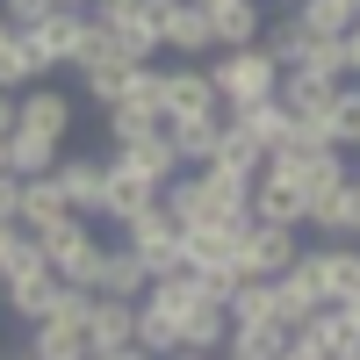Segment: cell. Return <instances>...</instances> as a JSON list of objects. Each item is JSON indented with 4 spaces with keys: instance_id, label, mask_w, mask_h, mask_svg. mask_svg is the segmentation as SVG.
I'll return each mask as SVG.
<instances>
[{
    "instance_id": "cell-1",
    "label": "cell",
    "mask_w": 360,
    "mask_h": 360,
    "mask_svg": "<svg viewBox=\"0 0 360 360\" xmlns=\"http://www.w3.org/2000/svg\"><path fill=\"white\" fill-rule=\"evenodd\" d=\"M202 72H209V86H217V101H224V108H245V101H266V94H274V86H281V65H274V58H266L259 44L202 58Z\"/></svg>"
},
{
    "instance_id": "cell-2",
    "label": "cell",
    "mask_w": 360,
    "mask_h": 360,
    "mask_svg": "<svg viewBox=\"0 0 360 360\" xmlns=\"http://www.w3.org/2000/svg\"><path fill=\"white\" fill-rule=\"evenodd\" d=\"M37 245H44V259H51V274L58 281H72V288H94V274H101V231H94V217H58L51 231H37Z\"/></svg>"
},
{
    "instance_id": "cell-3",
    "label": "cell",
    "mask_w": 360,
    "mask_h": 360,
    "mask_svg": "<svg viewBox=\"0 0 360 360\" xmlns=\"http://www.w3.org/2000/svg\"><path fill=\"white\" fill-rule=\"evenodd\" d=\"M245 224H252V217H209V224H188V231H180V266H195V274L231 266L238 245H245Z\"/></svg>"
},
{
    "instance_id": "cell-4",
    "label": "cell",
    "mask_w": 360,
    "mask_h": 360,
    "mask_svg": "<svg viewBox=\"0 0 360 360\" xmlns=\"http://www.w3.org/2000/svg\"><path fill=\"white\" fill-rule=\"evenodd\" d=\"M79 37H86V15L79 8H51L37 29H22V44H29V58H37V79H51L58 65H72V51H79Z\"/></svg>"
},
{
    "instance_id": "cell-5",
    "label": "cell",
    "mask_w": 360,
    "mask_h": 360,
    "mask_svg": "<svg viewBox=\"0 0 360 360\" xmlns=\"http://www.w3.org/2000/svg\"><path fill=\"white\" fill-rule=\"evenodd\" d=\"M303 252V224H245V245H238V266H245V274H259V281H274L281 266Z\"/></svg>"
},
{
    "instance_id": "cell-6",
    "label": "cell",
    "mask_w": 360,
    "mask_h": 360,
    "mask_svg": "<svg viewBox=\"0 0 360 360\" xmlns=\"http://www.w3.org/2000/svg\"><path fill=\"white\" fill-rule=\"evenodd\" d=\"M159 51L188 58V65L217 58V37H209V15L195 8V0H159Z\"/></svg>"
},
{
    "instance_id": "cell-7",
    "label": "cell",
    "mask_w": 360,
    "mask_h": 360,
    "mask_svg": "<svg viewBox=\"0 0 360 360\" xmlns=\"http://www.w3.org/2000/svg\"><path fill=\"white\" fill-rule=\"evenodd\" d=\"M303 231H317L324 245H360V195H353V180H339V188H317V195H310Z\"/></svg>"
},
{
    "instance_id": "cell-8",
    "label": "cell",
    "mask_w": 360,
    "mask_h": 360,
    "mask_svg": "<svg viewBox=\"0 0 360 360\" xmlns=\"http://www.w3.org/2000/svg\"><path fill=\"white\" fill-rule=\"evenodd\" d=\"M15 130H29V137H51V144H65V130H72V94H58L51 79L22 86V94H15Z\"/></svg>"
},
{
    "instance_id": "cell-9",
    "label": "cell",
    "mask_w": 360,
    "mask_h": 360,
    "mask_svg": "<svg viewBox=\"0 0 360 360\" xmlns=\"http://www.w3.org/2000/svg\"><path fill=\"white\" fill-rule=\"evenodd\" d=\"M266 288H274V324H281V332H303V324L324 310V295H317V274L303 266V252H295V259H288V266H281V274L266 281Z\"/></svg>"
},
{
    "instance_id": "cell-10",
    "label": "cell",
    "mask_w": 360,
    "mask_h": 360,
    "mask_svg": "<svg viewBox=\"0 0 360 360\" xmlns=\"http://www.w3.org/2000/svg\"><path fill=\"white\" fill-rule=\"evenodd\" d=\"M123 245L144 259V274H159V266H180V224L152 202L144 217H130V224H123Z\"/></svg>"
},
{
    "instance_id": "cell-11",
    "label": "cell",
    "mask_w": 360,
    "mask_h": 360,
    "mask_svg": "<svg viewBox=\"0 0 360 360\" xmlns=\"http://www.w3.org/2000/svg\"><path fill=\"white\" fill-rule=\"evenodd\" d=\"M303 266L317 274L324 303H353V295H360V245H310Z\"/></svg>"
},
{
    "instance_id": "cell-12",
    "label": "cell",
    "mask_w": 360,
    "mask_h": 360,
    "mask_svg": "<svg viewBox=\"0 0 360 360\" xmlns=\"http://www.w3.org/2000/svg\"><path fill=\"white\" fill-rule=\"evenodd\" d=\"M152 202H159V188H152V180H144V173H130L123 159H108V173H101V217H108L115 231H123L130 217H144Z\"/></svg>"
},
{
    "instance_id": "cell-13",
    "label": "cell",
    "mask_w": 360,
    "mask_h": 360,
    "mask_svg": "<svg viewBox=\"0 0 360 360\" xmlns=\"http://www.w3.org/2000/svg\"><path fill=\"white\" fill-rule=\"evenodd\" d=\"M79 324H86V346L94 353H115V346L137 339V303H123V295H86Z\"/></svg>"
},
{
    "instance_id": "cell-14",
    "label": "cell",
    "mask_w": 360,
    "mask_h": 360,
    "mask_svg": "<svg viewBox=\"0 0 360 360\" xmlns=\"http://www.w3.org/2000/svg\"><path fill=\"white\" fill-rule=\"evenodd\" d=\"M224 123H231V130H245L259 152H281V144H295V115L281 108V94L245 101V108H224Z\"/></svg>"
},
{
    "instance_id": "cell-15",
    "label": "cell",
    "mask_w": 360,
    "mask_h": 360,
    "mask_svg": "<svg viewBox=\"0 0 360 360\" xmlns=\"http://www.w3.org/2000/svg\"><path fill=\"white\" fill-rule=\"evenodd\" d=\"M101 173H108V159H65L58 152V166H51V180H58V195H65V209L72 217H101Z\"/></svg>"
},
{
    "instance_id": "cell-16",
    "label": "cell",
    "mask_w": 360,
    "mask_h": 360,
    "mask_svg": "<svg viewBox=\"0 0 360 360\" xmlns=\"http://www.w3.org/2000/svg\"><path fill=\"white\" fill-rule=\"evenodd\" d=\"M159 108H166V123H180V115H217L224 101H217L202 65H166V101Z\"/></svg>"
},
{
    "instance_id": "cell-17",
    "label": "cell",
    "mask_w": 360,
    "mask_h": 360,
    "mask_svg": "<svg viewBox=\"0 0 360 360\" xmlns=\"http://www.w3.org/2000/svg\"><path fill=\"white\" fill-rule=\"evenodd\" d=\"M303 209H310V195L295 188L288 173L259 166V180H252V217H259V224H303Z\"/></svg>"
},
{
    "instance_id": "cell-18",
    "label": "cell",
    "mask_w": 360,
    "mask_h": 360,
    "mask_svg": "<svg viewBox=\"0 0 360 360\" xmlns=\"http://www.w3.org/2000/svg\"><path fill=\"white\" fill-rule=\"evenodd\" d=\"M115 159H123L130 173H144L152 188H166L173 173H188V166H180V152H173V137H166V123H159L152 137H137V144H115Z\"/></svg>"
},
{
    "instance_id": "cell-19",
    "label": "cell",
    "mask_w": 360,
    "mask_h": 360,
    "mask_svg": "<svg viewBox=\"0 0 360 360\" xmlns=\"http://www.w3.org/2000/svg\"><path fill=\"white\" fill-rule=\"evenodd\" d=\"M166 137H173L180 166H209L217 159V137H224V108L217 115H180V123H166Z\"/></svg>"
},
{
    "instance_id": "cell-20",
    "label": "cell",
    "mask_w": 360,
    "mask_h": 360,
    "mask_svg": "<svg viewBox=\"0 0 360 360\" xmlns=\"http://www.w3.org/2000/svg\"><path fill=\"white\" fill-rule=\"evenodd\" d=\"M259 29H266V8H259V0H231V8L209 15L217 51H245V44H259Z\"/></svg>"
},
{
    "instance_id": "cell-21",
    "label": "cell",
    "mask_w": 360,
    "mask_h": 360,
    "mask_svg": "<svg viewBox=\"0 0 360 360\" xmlns=\"http://www.w3.org/2000/svg\"><path fill=\"white\" fill-rule=\"evenodd\" d=\"M224 339H231V310L202 295V303H195L188 317H180V346H188V353H209V360H217V353H224Z\"/></svg>"
},
{
    "instance_id": "cell-22",
    "label": "cell",
    "mask_w": 360,
    "mask_h": 360,
    "mask_svg": "<svg viewBox=\"0 0 360 360\" xmlns=\"http://www.w3.org/2000/svg\"><path fill=\"white\" fill-rule=\"evenodd\" d=\"M339 86H346V79H324V72H310V65H288L274 94H281V108H288V115H317L324 101L339 94Z\"/></svg>"
},
{
    "instance_id": "cell-23",
    "label": "cell",
    "mask_w": 360,
    "mask_h": 360,
    "mask_svg": "<svg viewBox=\"0 0 360 360\" xmlns=\"http://www.w3.org/2000/svg\"><path fill=\"white\" fill-rule=\"evenodd\" d=\"M79 353H94L79 317H44L37 332H29V360H79Z\"/></svg>"
},
{
    "instance_id": "cell-24",
    "label": "cell",
    "mask_w": 360,
    "mask_h": 360,
    "mask_svg": "<svg viewBox=\"0 0 360 360\" xmlns=\"http://www.w3.org/2000/svg\"><path fill=\"white\" fill-rule=\"evenodd\" d=\"M144 281H152V274H144V259H137L130 245H108V252H101V274H94V295H123V303H137Z\"/></svg>"
},
{
    "instance_id": "cell-25",
    "label": "cell",
    "mask_w": 360,
    "mask_h": 360,
    "mask_svg": "<svg viewBox=\"0 0 360 360\" xmlns=\"http://www.w3.org/2000/svg\"><path fill=\"white\" fill-rule=\"evenodd\" d=\"M58 217H72L65 195H58V180H51V173H44V180H22V209H15V224L37 238V231H51Z\"/></svg>"
},
{
    "instance_id": "cell-26",
    "label": "cell",
    "mask_w": 360,
    "mask_h": 360,
    "mask_svg": "<svg viewBox=\"0 0 360 360\" xmlns=\"http://www.w3.org/2000/svg\"><path fill=\"white\" fill-rule=\"evenodd\" d=\"M202 173V195H209V217H252V180L217 173V166H195Z\"/></svg>"
},
{
    "instance_id": "cell-27",
    "label": "cell",
    "mask_w": 360,
    "mask_h": 360,
    "mask_svg": "<svg viewBox=\"0 0 360 360\" xmlns=\"http://www.w3.org/2000/svg\"><path fill=\"white\" fill-rule=\"evenodd\" d=\"M259 51H266V58H274V65L288 72V65H303V58H310V29L295 22V15H274V22L259 29Z\"/></svg>"
},
{
    "instance_id": "cell-28",
    "label": "cell",
    "mask_w": 360,
    "mask_h": 360,
    "mask_svg": "<svg viewBox=\"0 0 360 360\" xmlns=\"http://www.w3.org/2000/svg\"><path fill=\"white\" fill-rule=\"evenodd\" d=\"M288 15L303 22L310 37H346V29L360 22V0H295Z\"/></svg>"
},
{
    "instance_id": "cell-29",
    "label": "cell",
    "mask_w": 360,
    "mask_h": 360,
    "mask_svg": "<svg viewBox=\"0 0 360 360\" xmlns=\"http://www.w3.org/2000/svg\"><path fill=\"white\" fill-rule=\"evenodd\" d=\"M58 152H65V144L29 137V130H8V173H22V180H44V173L58 166Z\"/></svg>"
},
{
    "instance_id": "cell-30",
    "label": "cell",
    "mask_w": 360,
    "mask_h": 360,
    "mask_svg": "<svg viewBox=\"0 0 360 360\" xmlns=\"http://www.w3.org/2000/svg\"><path fill=\"white\" fill-rule=\"evenodd\" d=\"M217 173H238V180H259V166H266V152L245 137V130H231L224 123V137H217V159H209Z\"/></svg>"
},
{
    "instance_id": "cell-31",
    "label": "cell",
    "mask_w": 360,
    "mask_h": 360,
    "mask_svg": "<svg viewBox=\"0 0 360 360\" xmlns=\"http://www.w3.org/2000/svg\"><path fill=\"white\" fill-rule=\"evenodd\" d=\"M224 310H231V324H274V288H266L259 274H245L224 295Z\"/></svg>"
},
{
    "instance_id": "cell-32",
    "label": "cell",
    "mask_w": 360,
    "mask_h": 360,
    "mask_svg": "<svg viewBox=\"0 0 360 360\" xmlns=\"http://www.w3.org/2000/svg\"><path fill=\"white\" fill-rule=\"evenodd\" d=\"M281 324H231V339H224V353L231 360H281Z\"/></svg>"
},
{
    "instance_id": "cell-33",
    "label": "cell",
    "mask_w": 360,
    "mask_h": 360,
    "mask_svg": "<svg viewBox=\"0 0 360 360\" xmlns=\"http://www.w3.org/2000/svg\"><path fill=\"white\" fill-rule=\"evenodd\" d=\"M22 86H37V58H29L22 29H8L0 37V94H22Z\"/></svg>"
},
{
    "instance_id": "cell-34",
    "label": "cell",
    "mask_w": 360,
    "mask_h": 360,
    "mask_svg": "<svg viewBox=\"0 0 360 360\" xmlns=\"http://www.w3.org/2000/svg\"><path fill=\"white\" fill-rule=\"evenodd\" d=\"M159 123H166V115H159V108H137V101H115V108H108V137H115V144H137V137H152Z\"/></svg>"
},
{
    "instance_id": "cell-35",
    "label": "cell",
    "mask_w": 360,
    "mask_h": 360,
    "mask_svg": "<svg viewBox=\"0 0 360 360\" xmlns=\"http://www.w3.org/2000/svg\"><path fill=\"white\" fill-rule=\"evenodd\" d=\"M137 346H144V353H152V360H166V353L180 346V324H173V317H159V310H144V303H137Z\"/></svg>"
},
{
    "instance_id": "cell-36",
    "label": "cell",
    "mask_w": 360,
    "mask_h": 360,
    "mask_svg": "<svg viewBox=\"0 0 360 360\" xmlns=\"http://www.w3.org/2000/svg\"><path fill=\"white\" fill-rule=\"evenodd\" d=\"M79 79H86V101H94L101 115L123 101V86H130V72H79Z\"/></svg>"
},
{
    "instance_id": "cell-37",
    "label": "cell",
    "mask_w": 360,
    "mask_h": 360,
    "mask_svg": "<svg viewBox=\"0 0 360 360\" xmlns=\"http://www.w3.org/2000/svg\"><path fill=\"white\" fill-rule=\"evenodd\" d=\"M58 8V0H0V15H8V29H37L44 15Z\"/></svg>"
},
{
    "instance_id": "cell-38",
    "label": "cell",
    "mask_w": 360,
    "mask_h": 360,
    "mask_svg": "<svg viewBox=\"0 0 360 360\" xmlns=\"http://www.w3.org/2000/svg\"><path fill=\"white\" fill-rule=\"evenodd\" d=\"M281 360H332V353H324L310 332H288V339H281Z\"/></svg>"
},
{
    "instance_id": "cell-39",
    "label": "cell",
    "mask_w": 360,
    "mask_h": 360,
    "mask_svg": "<svg viewBox=\"0 0 360 360\" xmlns=\"http://www.w3.org/2000/svg\"><path fill=\"white\" fill-rule=\"evenodd\" d=\"M22 209V173H0V217H15Z\"/></svg>"
},
{
    "instance_id": "cell-40",
    "label": "cell",
    "mask_w": 360,
    "mask_h": 360,
    "mask_svg": "<svg viewBox=\"0 0 360 360\" xmlns=\"http://www.w3.org/2000/svg\"><path fill=\"white\" fill-rule=\"evenodd\" d=\"M22 238H29V231H22V224H15V217H0V266H8V252H15V245H22Z\"/></svg>"
},
{
    "instance_id": "cell-41",
    "label": "cell",
    "mask_w": 360,
    "mask_h": 360,
    "mask_svg": "<svg viewBox=\"0 0 360 360\" xmlns=\"http://www.w3.org/2000/svg\"><path fill=\"white\" fill-rule=\"evenodd\" d=\"M339 44H346V79H360V22L346 29V37H339Z\"/></svg>"
},
{
    "instance_id": "cell-42",
    "label": "cell",
    "mask_w": 360,
    "mask_h": 360,
    "mask_svg": "<svg viewBox=\"0 0 360 360\" xmlns=\"http://www.w3.org/2000/svg\"><path fill=\"white\" fill-rule=\"evenodd\" d=\"M101 360H152V353H144V346L130 339V346H115V353H101Z\"/></svg>"
},
{
    "instance_id": "cell-43",
    "label": "cell",
    "mask_w": 360,
    "mask_h": 360,
    "mask_svg": "<svg viewBox=\"0 0 360 360\" xmlns=\"http://www.w3.org/2000/svg\"><path fill=\"white\" fill-rule=\"evenodd\" d=\"M15 130V94H0V137Z\"/></svg>"
},
{
    "instance_id": "cell-44",
    "label": "cell",
    "mask_w": 360,
    "mask_h": 360,
    "mask_svg": "<svg viewBox=\"0 0 360 360\" xmlns=\"http://www.w3.org/2000/svg\"><path fill=\"white\" fill-rule=\"evenodd\" d=\"M166 360H209V353H188V346H173V353H166Z\"/></svg>"
},
{
    "instance_id": "cell-45",
    "label": "cell",
    "mask_w": 360,
    "mask_h": 360,
    "mask_svg": "<svg viewBox=\"0 0 360 360\" xmlns=\"http://www.w3.org/2000/svg\"><path fill=\"white\" fill-rule=\"evenodd\" d=\"M195 8H202V15H217V8H231V0H195Z\"/></svg>"
},
{
    "instance_id": "cell-46",
    "label": "cell",
    "mask_w": 360,
    "mask_h": 360,
    "mask_svg": "<svg viewBox=\"0 0 360 360\" xmlns=\"http://www.w3.org/2000/svg\"><path fill=\"white\" fill-rule=\"evenodd\" d=\"M332 360H360V346H339V353H332Z\"/></svg>"
},
{
    "instance_id": "cell-47",
    "label": "cell",
    "mask_w": 360,
    "mask_h": 360,
    "mask_svg": "<svg viewBox=\"0 0 360 360\" xmlns=\"http://www.w3.org/2000/svg\"><path fill=\"white\" fill-rule=\"evenodd\" d=\"M346 180H353V195H360V166H346Z\"/></svg>"
},
{
    "instance_id": "cell-48",
    "label": "cell",
    "mask_w": 360,
    "mask_h": 360,
    "mask_svg": "<svg viewBox=\"0 0 360 360\" xmlns=\"http://www.w3.org/2000/svg\"><path fill=\"white\" fill-rule=\"evenodd\" d=\"M0 173H8V137H0Z\"/></svg>"
},
{
    "instance_id": "cell-49",
    "label": "cell",
    "mask_w": 360,
    "mask_h": 360,
    "mask_svg": "<svg viewBox=\"0 0 360 360\" xmlns=\"http://www.w3.org/2000/svg\"><path fill=\"white\" fill-rule=\"evenodd\" d=\"M58 8H79V15H86V0H58Z\"/></svg>"
},
{
    "instance_id": "cell-50",
    "label": "cell",
    "mask_w": 360,
    "mask_h": 360,
    "mask_svg": "<svg viewBox=\"0 0 360 360\" xmlns=\"http://www.w3.org/2000/svg\"><path fill=\"white\" fill-rule=\"evenodd\" d=\"M0 37H8V15H0Z\"/></svg>"
},
{
    "instance_id": "cell-51",
    "label": "cell",
    "mask_w": 360,
    "mask_h": 360,
    "mask_svg": "<svg viewBox=\"0 0 360 360\" xmlns=\"http://www.w3.org/2000/svg\"><path fill=\"white\" fill-rule=\"evenodd\" d=\"M79 360H101V353H79Z\"/></svg>"
},
{
    "instance_id": "cell-52",
    "label": "cell",
    "mask_w": 360,
    "mask_h": 360,
    "mask_svg": "<svg viewBox=\"0 0 360 360\" xmlns=\"http://www.w3.org/2000/svg\"><path fill=\"white\" fill-rule=\"evenodd\" d=\"M8 360H29V353H8Z\"/></svg>"
},
{
    "instance_id": "cell-53",
    "label": "cell",
    "mask_w": 360,
    "mask_h": 360,
    "mask_svg": "<svg viewBox=\"0 0 360 360\" xmlns=\"http://www.w3.org/2000/svg\"><path fill=\"white\" fill-rule=\"evenodd\" d=\"M281 8H295V0H281Z\"/></svg>"
},
{
    "instance_id": "cell-54",
    "label": "cell",
    "mask_w": 360,
    "mask_h": 360,
    "mask_svg": "<svg viewBox=\"0 0 360 360\" xmlns=\"http://www.w3.org/2000/svg\"><path fill=\"white\" fill-rule=\"evenodd\" d=\"M217 360H231V353H217Z\"/></svg>"
}]
</instances>
